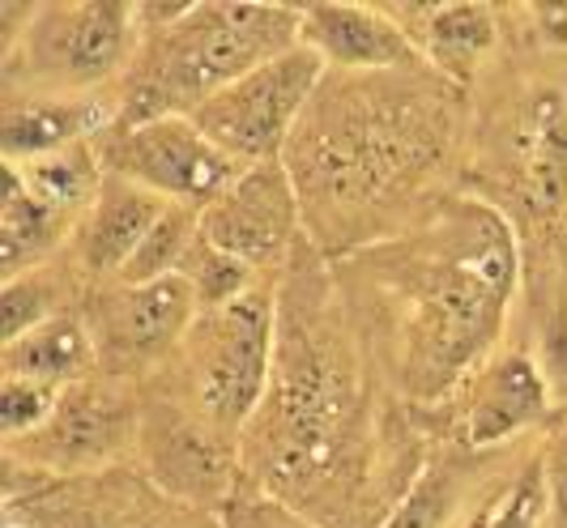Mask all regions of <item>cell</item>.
<instances>
[{
	"instance_id": "obj_15",
	"label": "cell",
	"mask_w": 567,
	"mask_h": 528,
	"mask_svg": "<svg viewBox=\"0 0 567 528\" xmlns=\"http://www.w3.org/2000/svg\"><path fill=\"white\" fill-rule=\"evenodd\" d=\"M115 124V90L103 94H18L4 99V163H30L99 141Z\"/></svg>"
},
{
	"instance_id": "obj_1",
	"label": "cell",
	"mask_w": 567,
	"mask_h": 528,
	"mask_svg": "<svg viewBox=\"0 0 567 528\" xmlns=\"http://www.w3.org/2000/svg\"><path fill=\"white\" fill-rule=\"evenodd\" d=\"M371 273L398 311L401 371L419 396L453 389L504 329L516 290L508 222L474 200L440 209L426 226L375 251Z\"/></svg>"
},
{
	"instance_id": "obj_2",
	"label": "cell",
	"mask_w": 567,
	"mask_h": 528,
	"mask_svg": "<svg viewBox=\"0 0 567 528\" xmlns=\"http://www.w3.org/2000/svg\"><path fill=\"white\" fill-rule=\"evenodd\" d=\"M350 90L308 112L290 141V179L308 193L329 226L354 222L363 209L393 200L435 167L449 120L431 99L414 94V69L346 77Z\"/></svg>"
},
{
	"instance_id": "obj_30",
	"label": "cell",
	"mask_w": 567,
	"mask_h": 528,
	"mask_svg": "<svg viewBox=\"0 0 567 528\" xmlns=\"http://www.w3.org/2000/svg\"><path fill=\"white\" fill-rule=\"evenodd\" d=\"M542 486H546V516L555 528H567V422L550 435L542 452Z\"/></svg>"
},
{
	"instance_id": "obj_19",
	"label": "cell",
	"mask_w": 567,
	"mask_h": 528,
	"mask_svg": "<svg viewBox=\"0 0 567 528\" xmlns=\"http://www.w3.org/2000/svg\"><path fill=\"white\" fill-rule=\"evenodd\" d=\"M0 362H4V380H30V384L64 392L99 371V350L85 329V315L64 311V315L43 320L39 329L4 341Z\"/></svg>"
},
{
	"instance_id": "obj_23",
	"label": "cell",
	"mask_w": 567,
	"mask_h": 528,
	"mask_svg": "<svg viewBox=\"0 0 567 528\" xmlns=\"http://www.w3.org/2000/svg\"><path fill=\"white\" fill-rule=\"evenodd\" d=\"M465 499L461 465H431L398 503V511L380 528H453V516Z\"/></svg>"
},
{
	"instance_id": "obj_29",
	"label": "cell",
	"mask_w": 567,
	"mask_h": 528,
	"mask_svg": "<svg viewBox=\"0 0 567 528\" xmlns=\"http://www.w3.org/2000/svg\"><path fill=\"white\" fill-rule=\"evenodd\" d=\"M546 516V486H542V465L525 469L508 490H499L470 528H538Z\"/></svg>"
},
{
	"instance_id": "obj_17",
	"label": "cell",
	"mask_w": 567,
	"mask_h": 528,
	"mask_svg": "<svg viewBox=\"0 0 567 528\" xmlns=\"http://www.w3.org/2000/svg\"><path fill=\"white\" fill-rule=\"evenodd\" d=\"M398 27L410 34L426 69L449 82H465L495 43V9L474 0H414L384 4Z\"/></svg>"
},
{
	"instance_id": "obj_9",
	"label": "cell",
	"mask_w": 567,
	"mask_h": 528,
	"mask_svg": "<svg viewBox=\"0 0 567 528\" xmlns=\"http://www.w3.org/2000/svg\"><path fill=\"white\" fill-rule=\"evenodd\" d=\"M82 315L99 350V371H112L120 380L163 362L167 354H179L184 337L197 324L200 303L197 290L184 278L142 281V286L112 281L90 299Z\"/></svg>"
},
{
	"instance_id": "obj_20",
	"label": "cell",
	"mask_w": 567,
	"mask_h": 528,
	"mask_svg": "<svg viewBox=\"0 0 567 528\" xmlns=\"http://www.w3.org/2000/svg\"><path fill=\"white\" fill-rule=\"evenodd\" d=\"M4 170L27 188L39 205H48L52 214H60L64 222L82 226V218L90 214L94 196L107 179V167L99 158V145L82 141V145H69L60 154H43V158H30V163H4Z\"/></svg>"
},
{
	"instance_id": "obj_21",
	"label": "cell",
	"mask_w": 567,
	"mask_h": 528,
	"mask_svg": "<svg viewBox=\"0 0 567 528\" xmlns=\"http://www.w3.org/2000/svg\"><path fill=\"white\" fill-rule=\"evenodd\" d=\"M73 222H64L48 205H39L34 196L4 170V200H0V260H4V278L30 273L39 265H48V256L69 239Z\"/></svg>"
},
{
	"instance_id": "obj_18",
	"label": "cell",
	"mask_w": 567,
	"mask_h": 528,
	"mask_svg": "<svg viewBox=\"0 0 567 528\" xmlns=\"http://www.w3.org/2000/svg\"><path fill=\"white\" fill-rule=\"evenodd\" d=\"M516 163L520 193L538 214H559L567 205V94L538 85L516 120Z\"/></svg>"
},
{
	"instance_id": "obj_6",
	"label": "cell",
	"mask_w": 567,
	"mask_h": 528,
	"mask_svg": "<svg viewBox=\"0 0 567 528\" xmlns=\"http://www.w3.org/2000/svg\"><path fill=\"white\" fill-rule=\"evenodd\" d=\"M193 414L214 431L239 435L265 405L278 366V299L269 281H256L239 299L200 311L179 345Z\"/></svg>"
},
{
	"instance_id": "obj_5",
	"label": "cell",
	"mask_w": 567,
	"mask_h": 528,
	"mask_svg": "<svg viewBox=\"0 0 567 528\" xmlns=\"http://www.w3.org/2000/svg\"><path fill=\"white\" fill-rule=\"evenodd\" d=\"M4 85L18 94H103L142 48V18L128 0L4 4Z\"/></svg>"
},
{
	"instance_id": "obj_4",
	"label": "cell",
	"mask_w": 567,
	"mask_h": 528,
	"mask_svg": "<svg viewBox=\"0 0 567 528\" xmlns=\"http://www.w3.org/2000/svg\"><path fill=\"white\" fill-rule=\"evenodd\" d=\"M308 320L295 315V329H282L278 315V366L274 384L248 422L252 444L248 456L256 465V490L278 495L290 507L312 499L329 482H338L341 460H350L354 444V392L350 380L329 359L324 341H316Z\"/></svg>"
},
{
	"instance_id": "obj_10",
	"label": "cell",
	"mask_w": 567,
	"mask_h": 528,
	"mask_svg": "<svg viewBox=\"0 0 567 528\" xmlns=\"http://www.w3.org/2000/svg\"><path fill=\"white\" fill-rule=\"evenodd\" d=\"M142 435V410L133 405V392L115 375L107 380H82L60 392L56 414L48 417L34 435L9 447V460L22 469L52 473H85L120 456V447Z\"/></svg>"
},
{
	"instance_id": "obj_7",
	"label": "cell",
	"mask_w": 567,
	"mask_h": 528,
	"mask_svg": "<svg viewBox=\"0 0 567 528\" xmlns=\"http://www.w3.org/2000/svg\"><path fill=\"white\" fill-rule=\"evenodd\" d=\"M324 73V60L299 43L214 94L188 120L239 167L282 163V149H290L299 120L320 94Z\"/></svg>"
},
{
	"instance_id": "obj_3",
	"label": "cell",
	"mask_w": 567,
	"mask_h": 528,
	"mask_svg": "<svg viewBox=\"0 0 567 528\" xmlns=\"http://www.w3.org/2000/svg\"><path fill=\"white\" fill-rule=\"evenodd\" d=\"M290 48H299V4L197 0L171 27L142 34L128 73L115 82V124L193 115Z\"/></svg>"
},
{
	"instance_id": "obj_11",
	"label": "cell",
	"mask_w": 567,
	"mask_h": 528,
	"mask_svg": "<svg viewBox=\"0 0 567 528\" xmlns=\"http://www.w3.org/2000/svg\"><path fill=\"white\" fill-rule=\"evenodd\" d=\"M299 230V188L286 163L244 167L223 193L200 209V235L218 251L235 256L252 273L286 260Z\"/></svg>"
},
{
	"instance_id": "obj_26",
	"label": "cell",
	"mask_w": 567,
	"mask_h": 528,
	"mask_svg": "<svg viewBox=\"0 0 567 528\" xmlns=\"http://www.w3.org/2000/svg\"><path fill=\"white\" fill-rule=\"evenodd\" d=\"M69 528H223L218 516H197L193 511V503H179V499H167V503H124V507H94V511H85L78 525Z\"/></svg>"
},
{
	"instance_id": "obj_14",
	"label": "cell",
	"mask_w": 567,
	"mask_h": 528,
	"mask_svg": "<svg viewBox=\"0 0 567 528\" xmlns=\"http://www.w3.org/2000/svg\"><path fill=\"white\" fill-rule=\"evenodd\" d=\"M550 417V392L538 362L520 350H504L474 371L470 401H465V444L504 447L508 439L534 431Z\"/></svg>"
},
{
	"instance_id": "obj_25",
	"label": "cell",
	"mask_w": 567,
	"mask_h": 528,
	"mask_svg": "<svg viewBox=\"0 0 567 528\" xmlns=\"http://www.w3.org/2000/svg\"><path fill=\"white\" fill-rule=\"evenodd\" d=\"M60 281L52 278V265H39L30 273H18V278H4V290H0V315H4V341L39 329L43 320L52 315H64L60 311Z\"/></svg>"
},
{
	"instance_id": "obj_12",
	"label": "cell",
	"mask_w": 567,
	"mask_h": 528,
	"mask_svg": "<svg viewBox=\"0 0 567 528\" xmlns=\"http://www.w3.org/2000/svg\"><path fill=\"white\" fill-rule=\"evenodd\" d=\"M299 43L312 48L324 60V69H338L346 77L401 73L423 64L398 18L384 4H359V0L299 4Z\"/></svg>"
},
{
	"instance_id": "obj_16",
	"label": "cell",
	"mask_w": 567,
	"mask_h": 528,
	"mask_svg": "<svg viewBox=\"0 0 567 528\" xmlns=\"http://www.w3.org/2000/svg\"><path fill=\"white\" fill-rule=\"evenodd\" d=\"M167 205L171 200L145 193V188L107 170V179H103V188L94 196L90 214L78 226V244H73L78 269H82L85 278L107 281V286L120 281V273L128 269V260L145 244V235L167 214Z\"/></svg>"
},
{
	"instance_id": "obj_22",
	"label": "cell",
	"mask_w": 567,
	"mask_h": 528,
	"mask_svg": "<svg viewBox=\"0 0 567 528\" xmlns=\"http://www.w3.org/2000/svg\"><path fill=\"white\" fill-rule=\"evenodd\" d=\"M197 239H200V209L167 205V214L145 235V244L128 260V269L120 273V281L124 286H142V281L179 278V269H184V260H188V251H193Z\"/></svg>"
},
{
	"instance_id": "obj_13",
	"label": "cell",
	"mask_w": 567,
	"mask_h": 528,
	"mask_svg": "<svg viewBox=\"0 0 567 528\" xmlns=\"http://www.w3.org/2000/svg\"><path fill=\"white\" fill-rule=\"evenodd\" d=\"M227 439L230 435L214 431L205 417L188 410H150L142 414V435H137L154 482L171 499L193 503V507H209V503L223 507L235 495Z\"/></svg>"
},
{
	"instance_id": "obj_28",
	"label": "cell",
	"mask_w": 567,
	"mask_h": 528,
	"mask_svg": "<svg viewBox=\"0 0 567 528\" xmlns=\"http://www.w3.org/2000/svg\"><path fill=\"white\" fill-rule=\"evenodd\" d=\"M223 528H320L312 516H303L299 507H290L278 495H265L256 486L235 490L223 507H218Z\"/></svg>"
},
{
	"instance_id": "obj_8",
	"label": "cell",
	"mask_w": 567,
	"mask_h": 528,
	"mask_svg": "<svg viewBox=\"0 0 567 528\" xmlns=\"http://www.w3.org/2000/svg\"><path fill=\"white\" fill-rule=\"evenodd\" d=\"M94 145L112 175L188 209H205L244 170L188 115L112 124Z\"/></svg>"
},
{
	"instance_id": "obj_27",
	"label": "cell",
	"mask_w": 567,
	"mask_h": 528,
	"mask_svg": "<svg viewBox=\"0 0 567 528\" xmlns=\"http://www.w3.org/2000/svg\"><path fill=\"white\" fill-rule=\"evenodd\" d=\"M0 422H4V444H18L34 435L48 417L56 414L60 389L48 384H30V380H4L0 384Z\"/></svg>"
},
{
	"instance_id": "obj_24",
	"label": "cell",
	"mask_w": 567,
	"mask_h": 528,
	"mask_svg": "<svg viewBox=\"0 0 567 528\" xmlns=\"http://www.w3.org/2000/svg\"><path fill=\"white\" fill-rule=\"evenodd\" d=\"M179 278L197 290L200 311H214V307L239 299L244 290H252L256 281H260V273H252L248 265H239L227 251H218L200 235L197 244H193V251H188V260H184V269H179Z\"/></svg>"
}]
</instances>
